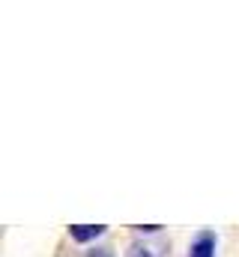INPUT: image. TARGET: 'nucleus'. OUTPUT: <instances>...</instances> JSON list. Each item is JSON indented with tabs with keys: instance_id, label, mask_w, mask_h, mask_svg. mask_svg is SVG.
<instances>
[{
	"instance_id": "f03ea898",
	"label": "nucleus",
	"mask_w": 239,
	"mask_h": 257,
	"mask_svg": "<svg viewBox=\"0 0 239 257\" xmlns=\"http://www.w3.org/2000/svg\"><path fill=\"white\" fill-rule=\"evenodd\" d=\"M105 233V224H72L69 227V236L75 242H93Z\"/></svg>"
},
{
	"instance_id": "f257e3e1",
	"label": "nucleus",
	"mask_w": 239,
	"mask_h": 257,
	"mask_svg": "<svg viewBox=\"0 0 239 257\" xmlns=\"http://www.w3.org/2000/svg\"><path fill=\"white\" fill-rule=\"evenodd\" d=\"M215 245H218L215 233H212V230H200V233L194 236L191 248H188V257H215Z\"/></svg>"
},
{
	"instance_id": "7ed1b4c3",
	"label": "nucleus",
	"mask_w": 239,
	"mask_h": 257,
	"mask_svg": "<svg viewBox=\"0 0 239 257\" xmlns=\"http://www.w3.org/2000/svg\"><path fill=\"white\" fill-rule=\"evenodd\" d=\"M126 257H156V254H153L150 248H144V245H132V248H129V254H126Z\"/></svg>"
}]
</instances>
